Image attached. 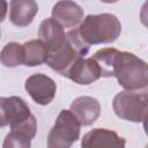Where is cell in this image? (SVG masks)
Masks as SVG:
<instances>
[{"instance_id":"1","label":"cell","mask_w":148,"mask_h":148,"mask_svg":"<svg viewBox=\"0 0 148 148\" xmlns=\"http://www.w3.org/2000/svg\"><path fill=\"white\" fill-rule=\"evenodd\" d=\"M77 32L88 45L113 43L121 32V23L109 13L88 15L79 24Z\"/></svg>"},{"instance_id":"2","label":"cell","mask_w":148,"mask_h":148,"mask_svg":"<svg viewBox=\"0 0 148 148\" xmlns=\"http://www.w3.org/2000/svg\"><path fill=\"white\" fill-rule=\"evenodd\" d=\"M113 76L126 90H141L148 86L146 61L131 52L118 51L113 65Z\"/></svg>"},{"instance_id":"3","label":"cell","mask_w":148,"mask_h":148,"mask_svg":"<svg viewBox=\"0 0 148 148\" xmlns=\"http://www.w3.org/2000/svg\"><path fill=\"white\" fill-rule=\"evenodd\" d=\"M89 46L90 45L82 40L77 29L69 30L66 34L65 43L56 51L47 53L46 64L50 66V68L67 77V74L73 64L79 58L84 57L88 53Z\"/></svg>"},{"instance_id":"4","label":"cell","mask_w":148,"mask_h":148,"mask_svg":"<svg viewBox=\"0 0 148 148\" xmlns=\"http://www.w3.org/2000/svg\"><path fill=\"white\" fill-rule=\"evenodd\" d=\"M112 109L117 117L132 123H142L148 110L147 92L124 90L118 92L112 102Z\"/></svg>"},{"instance_id":"5","label":"cell","mask_w":148,"mask_h":148,"mask_svg":"<svg viewBox=\"0 0 148 148\" xmlns=\"http://www.w3.org/2000/svg\"><path fill=\"white\" fill-rule=\"evenodd\" d=\"M81 125L71 112L61 110L47 135L49 148H68L80 138Z\"/></svg>"},{"instance_id":"6","label":"cell","mask_w":148,"mask_h":148,"mask_svg":"<svg viewBox=\"0 0 148 148\" xmlns=\"http://www.w3.org/2000/svg\"><path fill=\"white\" fill-rule=\"evenodd\" d=\"M24 88L30 97L39 105H47L56 96V82L47 75L36 73L30 75L24 83Z\"/></svg>"},{"instance_id":"7","label":"cell","mask_w":148,"mask_h":148,"mask_svg":"<svg viewBox=\"0 0 148 148\" xmlns=\"http://www.w3.org/2000/svg\"><path fill=\"white\" fill-rule=\"evenodd\" d=\"M52 18L62 28H76L83 20V9L72 0H60L52 8Z\"/></svg>"},{"instance_id":"8","label":"cell","mask_w":148,"mask_h":148,"mask_svg":"<svg viewBox=\"0 0 148 148\" xmlns=\"http://www.w3.org/2000/svg\"><path fill=\"white\" fill-rule=\"evenodd\" d=\"M37 133V120L32 114L24 123L10 128V132L6 135V139L2 143L3 148L18 147L28 148L31 145V140Z\"/></svg>"},{"instance_id":"9","label":"cell","mask_w":148,"mask_h":148,"mask_svg":"<svg viewBox=\"0 0 148 148\" xmlns=\"http://www.w3.org/2000/svg\"><path fill=\"white\" fill-rule=\"evenodd\" d=\"M126 141L119 136L114 131L106 128H94L86 133L81 140L83 148H121L125 147Z\"/></svg>"},{"instance_id":"10","label":"cell","mask_w":148,"mask_h":148,"mask_svg":"<svg viewBox=\"0 0 148 148\" xmlns=\"http://www.w3.org/2000/svg\"><path fill=\"white\" fill-rule=\"evenodd\" d=\"M69 110L81 126H90L101 114L99 102L91 96H80L75 98L72 102Z\"/></svg>"},{"instance_id":"11","label":"cell","mask_w":148,"mask_h":148,"mask_svg":"<svg viewBox=\"0 0 148 148\" xmlns=\"http://www.w3.org/2000/svg\"><path fill=\"white\" fill-rule=\"evenodd\" d=\"M67 77L77 84L87 86L101 77V71L98 65L91 57H81L73 64L67 74Z\"/></svg>"},{"instance_id":"12","label":"cell","mask_w":148,"mask_h":148,"mask_svg":"<svg viewBox=\"0 0 148 148\" xmlns=\"http://www.w3.org/2000/svg\"><path fill=\"white\" fill-rule=\"evenodd\" d=\"M38 37L43 45L46 47L47 53L59 49L66 40L64 28L52 17L42 21L38 29Z\"/></svg>"},{"instance_id":"13","label":"cell","mask_w":148,"mask_h":148,"mask_svg":"<svg viewBox=\"0 0 148 148\" xmlns=\"http://www.w3.org/2000/svg\"><path fill=\"white\" fill-rule=\"evenodd\" d=\"M38 12V5L35 0H10L9 20L16 27L29 25Z\"/></svg>"},{"instance_id":"14","label":"cell","mask_w":148,"mask_h":148,"mask_svg":"<svg viewBox=\"0 0 148 148\" xmlns=\"http://www.w3.org/2000/svg\"><path fill=\"white\" fill-rule=\"evenodd\" d=\"M3 108L6 120L10 128L24 123L32 116L30 112V108L28 106L25 101L18 96L5 97Z\"/></svg>"},{"instance_id":"15","label":"cell","mask_w":148,"mask_h":148,"mask_svg":"<svg viewBox=\"0 0 148 148\" xmlns=\"http://www.w3.org/2000/svg\"><path fill=\"white\" fill-rule=\"evenodd\" d=\"M22 45H23V52H24L23 64L25 66L34 67V66H39L46 62L47 51L39 39H31L29 42H25Z\"/></svg>"},{"instance_id":"16","label":"cell","mask_w":148,"mask_h":148,"mask_svg":"<svg viewBox=\"0 0 148 148\" xmlns=\"http://www.w3.org/2000/svg\"><path fill=\"white\" fill-rule=\"evenodd\" d=\"M117 53H118V50L113 47H104L94 53L91 58L98 65L101 71V76H104V77L113 76V65H114Z\"/></svg>"},{"instance_id":"17","label":"cell","mask_w":148,"mask_h":148,"mask_svg":"<svg viewBox=\"0 0 148 148\" xmlns=\"http://www.w3.org/2000/svg\"><path fill=\"white\" fill-rule=\"evenodd\" d=\"M24 52H23V45L12 42L3 46V49L0 52V62L5 67H16L23 64Z\"/></svg>"},{"instance_id":"18","label":"cell","mask_w":148,"mask_h":148,"mask_svg":"<svg viewBox=\"0 0 148 148\" xmlns=\"http://www.w3.org/2000/svg\"><path fill=\"white\" fill-rule=\"evenodd\" d=\"M3 103H5V97H0V127H5L8 125L6 120V116H5Z\"/></svg>"},{"instance_id":"19","label":"cell","mask_w":148,"mask_h":148,"mask_svg":"<svg viewBox=\"0 0 148 148\" xmlns=\"http://www.w3.org/2000/svg\"><path fill=\"white\" fill-rule=\"evenodd\" d=\"M7 9H8L7 1L6 0H0V22H2L6 18Z\"/></svg>"},{"instance_id":"20","label":"cell","mask_w":148,"mask_h":148,"mask_svg":"<svg viewBox=\"0 0 148 148\" xmlns=\"http://www.w3.org/2000/svg\"><path fill=\"white\" fill-rule=\"evenodd\" d=\"M101 1L104 2V3H113V2H117L119 0H101Z\"/></svg>"},{"instance_id":"21","label":"cell","mask_w":148,"mask_h":148,"mask_svg":"<svg viewBox=\"0 0 148 148\" xmlns=\"http://www.w3.org/2000/svg\"><path fill=\"white\" fill-rule=\"evenodd\" d=\"M0 37H1V30H0Z\"/></svg>"}]
</instances>
